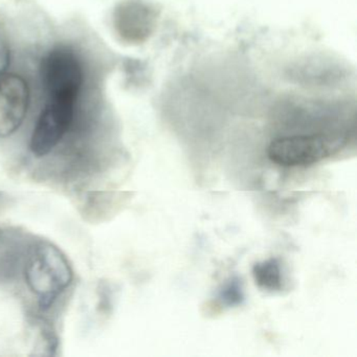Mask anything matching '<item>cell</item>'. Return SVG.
<instances>
[{"label": "cell", "mask_w": 357, "mask_h": 357, "mask_svg": "<svg viewBox=\"0 0 357 357\" xmlns=\"http://www.w3.org/2000/svg\"><path fill=\"white\" fill-rule=\"evenodd\" d=\"M340 139L328 135H291L275 139L269 144L267 155L280 166H309L333 153Z\"/></svg>", "instance_id": "2"}, {"label": "cell", "mask_w": 357, "mask_h": 357, "mask_svg": "<svg viewBox=\"0 0 357 357\" xmlns=\"http://www.w3.org/2000/svg\"><path fill=\"white\" fill-rule=\"evenodd\" d=\"M10 56L7 47L3 45V41L0 40V77L5 74L9 66Z\"/></svg>", "instance_id": "8"}, {"label": "cell", "mask_w": 357, "mask_h": 357, "mask_svg": "<svg viewBox=\"0 0 357 357\" xmlns=\"http://www.w3.org/2000/svg\"><path fill=\"white\" fill-rule=\"evenodd\" d=\"M26 284L38 296L43 308H49L72 283L73 269L66 255L51 242L31 248L24 267Z\"/></svg>", "instance_id": "1"}, {"label": "cell", "mask_w": 357, "mask_h": 357, "mask_svg": "<svg viewBox=\"0 0 357 357\" xmlns=\"http://www.w3.org/2000/svg\"><path fill=\"white\" fill-rule=\"evenodd\" d=\"M75 100L49 98L31 137L30 148L35 155H47L63 139L74 119Z\"/></svg>", "instance_id": "4"}, {"label": "cell", "mask_w": 357, "mask_h": 357, "mask_svg": "<svg viewBox=\"0 0 357 357\" xmlns=\"http://www.w3.org/2000/svg\"><path fill=\"white\" fill-rule=\"evenodd\" d=\"M28 83L18 75L0 79V137H8L20 129L28 112Z\"/></svg>", "instance_id": "5"}, {"label": "cell", "mask_w": 357, "mask_h": 357, "mask_svg": "<svg viewBox=\"0 0 357 357\" xmlns=\"http://www.w3.org/2000/svg\"><path fill=\"white\" fill-rule=\"evenodd\" d=\"M43 85L49 98L76 101L83 84V70L77 56L68 49H56L43 59Z\"/></svg>", "instance_id": "3"}, {"label": "cell", "mask_w": 357, "mask_h": 357, "mask_svg": "<svg viewBox=\"0 0 357 357\" xmlns=\"http://www.w3.org/2000/svg\"><path fill=\"white\" fill-rule=\"evenodd\" d=\"M252 275L257 285L267 291H280L283 288L281 266L277 259L257 263L252 268Z\"/></svg>", "instance_id": "6"}, {"label": "cell", "mask_w": 357, "mask_h": 357, "mask_svg": "<svg viewBox=\"0 0 357 357\" xmlns=\"http://www.w3.org/2000/svg\"><path fill=\"white\" fill-rule=\"evenodd\" d=\"M219 298L227 306H237L244 300L241 282L237 278L229 280V283L223 286L219 294Z\"/></svg>", "instance_id": "7"}]
</instances>
